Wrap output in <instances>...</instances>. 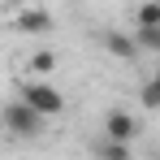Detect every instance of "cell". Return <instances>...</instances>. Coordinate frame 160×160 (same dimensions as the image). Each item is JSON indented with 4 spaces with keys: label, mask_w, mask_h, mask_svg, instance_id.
Segmentation results:
<instances>
[{
    "label": "cell",
    "mask_w": 160,
    "mask_h": 160,
    "mask_svg": "<svg viewBox=\"0 0 160 160\" xmlns=\"http://www.w3.org/2000/svg\"><path fill=\"white\" fill-rule=\"evenodd\" d=\"M18 104H26L35 117H43V121H48V117H61L65 95L56 91L52 82H30V78H26V82H22V91H18Z\"/></svg>",
    "instance_id": "cell-1"
},
{
    "label": "cell",
    "mask_w": 160,
    "mask_h": 160,
    "mask_svg": "<svg viewBox=\"0 0 160 160\" xmlns=\"http://www.w3.org/2000/svg\"><path fill=\"white\" fill-rule=\"evenodd\" d=\"M0 117H4V130L13 134V138H39V134L48 130V121H43V117H35V112H30L26 104H18V100H13V104H4Z\"/></svg>",
    "instance_id": "cell-2"
},
{
    "label": "cell",
    "mask_w": 160,
    "mask_h": 160,
    "mask_svg": "<svg viewBox=\"0 0 160 160\" xmlns=\"http://www.w3.org/2000/svg\"><path fill=\"white\" fill-rule=\"evenodd\" d=\"M104 138L108 143H121V147H130L134 138H138V117L126 112V108H112L104 117Z\"/></svg>",
    "instance_id": "cell-3"
},
{
    "label": "cell",
    "mask_w": 160,
    "mask_h": 160,
    "mask_svg": "<svg viewBox=\"0 0 160 160\" xmlns=\"http://www.w3.org/2000/svg\"><path fill=\"white\" fill-rule=\"evenodd\" d=\"M56 69V52L52 48H43V52H35L26 61V74H30V82H48V74Z\"/></svg>",
    "instance_id": "cell-4"
},
{
    "label": "cell",
    "mask_w": 160,
    "mask_h": 160,
    "mask_svg": "<svg viewBox=\"0 0 160 160\" xmlns=\"http://www.w3.org/2000/svg\"><path fill=\"white\" fill-rule=\"evenodd\" d=\"M13 22H18V30H35V35H39V30H48V26H52V18H48L43 9H22V13H18Z\"/></svg>",
    "instance_id": "cell-5"
},
{
    "label": "cell",
    "mask_w": 160,
    "mask_h": 160,
    "mask_svg": "<svg viewBox=\"0 0 160 160\" xmlns=\"http://www.w3.org/2000/svg\"><path fill=\"white\" fill-rule=\"evenodd\" d=\"M95 160H130V147H121V143H108V138H100V143H95Z\"/></svg>",
    "instance_id": "cell-6"
},
{
    "label": "cell",
    "mask_w": 160,
    "mask_h": 160,
    "mask_svg": "<svg viewBox=\"0 0 160 160\" xmlns=\"http://www.w3.org/2000/svg\"><path fill=\"white\" fill-rule=\"evenodd\" d=\"M108 52L130 61V56H138V48H134V39H130V35H126V39H121V35H108Z\"/></svg>",
    "instance_id": "cell-7"
},
{
    "label": "cell",
    "mask_w": 160,
    "mask_h": 160,
    "mask_svg": "<svg viewBox=\"0 0 160 160\" xmlns=\"http://www.w3.org/2000/svg\"><path fill=\"white\" fill-rule=\"evenodd\" d=\"M134 48H143V52H160V26H156V30H134Z\"/></svg>",
    "instance_id": "cell-8"
},
{
    "label": "cell",
    "mask_w": 160,
    "mask_h": 160,
    "mask_svg": "<svg viewBox=\"0 0 160 160\" xmlns=\"http://www.w3.org/2000/svg\"><path fill=\"white\" fill-rule=\"evenodd\" d=\"M160 26V4H143L138 9V30H156Z\"/></svg>",
    "instance_id": "cell-9"
},
{
    "label": "cell",
    "mask_w": 160,
    "mask_h": 160,
    "mask_svg": "<svg viewBox=\"0 0 160 160\" xmlns=\"http://www.w3.org/2000/svg\"><path fill=\"white\" fill-rule=\"evenodd\" d=\"M156 95H160V91H156V78H152L147 87H143V104H147V108H156Z\"/></svg>",
    "instance_id": "cell-10"
}]
</instances>
